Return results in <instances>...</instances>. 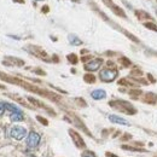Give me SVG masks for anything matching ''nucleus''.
I'll use <instances>...</instances> for the list:
<instances>
[{
  "instance_id": "obj_1",
  "label": "nucleus",
  "mask_w": 157,
  "mask_h": 157,
  "mask_svg": "<svg viewBox=\"0 0 157 157\" xmlns=\"http://www.w3.org/2000/svg\"><path fill=\"white\" fill-rule=\"evenodd\" d=\"M10 136L16 140H22L27 136V129L24 127H21V126H15L10 129Z\"/></svg>"
},
{
  "instance_id": "obj_2",
  "label": "nucleus",
  "mask_w": 157,
  "mask_h": 157,
  "mask_svg": "<svg viewBox=\"0 0 157 157\" xmlns=\"http://www.w3.org/2000/svg\"><path fill=\"white\" fill-rule=\"evenodd\" d=\"M117 76L116 70H110V69H104L100 71V78L105 82H110L113 80H115Z\"/></svg>"
},
{
  "instance_id": "obj_3",
  "label": "nucleus",
  "mask_w": 157,
  "mask_h": 157,
  "mask_svg": "<svg viewBox=\"0 0 157 157\" xmlns=\"http://www.w3.org/2000/svg\"><path fill=\"white\" fill-rule=\"evenodd\" d=\"M40 143V136L36 132H30L27 137V145L29 147H36Z\"/></svg>"
},
{
  "instance_id": "obj_4",
  "label": "nucleus",
  "mask_w": 157,
  "mask_h": 157,
  "mask_svg": "<svg viewBox=\"0 0 157 157\" xmlns=\"http://www.w3.org/2000/svg\"><path fill=\"white\" fill-rule=\"evenodd\" d=\"M109 120H110L111 122H114V123L123 124V126H129V124H131L127 120H124V118H122V117H118L116 115H109Z\"/></svg>"
},
{
  "instance_id": "obj_5",
  "label": "nucleus",
  "mask_w": 157,
  "mask_h": 157,
  "mask_svg": "<svg viewBox=\"0 0 157 157\" xmlns=\"http://www.w3.org/2000/svg\"><path fill=\"white\" fill-rule=\"evenodd\" d=\"M100 64H101V60H99V59L92 60V62H90V63L86 65V69H87V70H90V71H94V70L99 69Z\"/></svg>"
},
{
  "instance_id": "obj_6",
  "label": "nucleus",
  "mask_w": 157,
  "mask_h": 157,
  "mask_svg": "<svg viewBox=\"0 0 157 157\" xmlns=\"http://www.w3.org/2000/svg\"><path fill=\"white\" fill-rule=\"evenodd\" d=\"M91 97L93 99H96V100H99V99L105 98V97H106V93H105L104 90H96V91H93V92L91 93Z\"/></svg>"
},
{
  "instance_id": "obj_7",
  "label": "nucleus",
  "mask_w": 157,
  "mask_h": 157,
  "mask_svg": "<svg viewBox=\"0 0 157 157\" xmlns=\"http://www.w3.org/2000/svg\"><path fill=\"white\" fill-rule=\"evenodd\" d=\"M4 106H5V109H6V110H9V111H11V113H21L20 109H18L16 105H13V104L4 103Z\"/></svg>"
},
{
  "instance_id": "obj_8",
  "label": "nucleus",
  "mask_w": 157,
  "mask_h": 157,
  "mask_svg": "<svg viewBox=\"0 0 157 157\" xmlns=\"http://www.w3.org/2000/svg\"><path fill=\"white\" fill-rule=\"evenodd\" d=\"M10 118H11V121H13V122H20V121L23 120V114H22V111H21V113H12Z\"/></svg>"
},
{
  "instance_id": "obj_9",
  "label": "nucleus",
  "mask_w": 157,
  "mask_h": 157,
  "mask_svg": "<svg viewBox=\"0 0 157 157\" xmlns=\"http://www.w3.org/2000/svg\"><path fill=\"white\" fill-rule=\"evenodd\" d=\"M69 41L73 44V45H80L81 41L76 38V36H73V35H69Z\"/></svg>"
},
{
  "instance_id": "obj_10",
  "label": "nucleus",
  "mask_w": 157,
  "mask_h": 157,
  "mask_svg": "<svg viewBox=\"0 0 157 157\" xmlns=\"http://www.w3.org/2000/svg\"><path fill=\"white\" fill-rule=\"evenodd\" d=\"M82 157H96V155L93 152H91V151H86V152L82 154Z\"/></svg>"
},
{
  "instance_id": "obj_11",
  "label": "nucleus",
  "mask_w": 157,
  "mask_h": 157,
  "mask_svg": "<svg viewBox=\"0 0 157 157\" xmlns=\"http://www.w3.org/2000/svg\"><path fill=\"white\" fill-rule=\"evenodd\" d=\"M4 110H5V106H4L2 103H0V116L4 114Z\"/></svg>"
}]
</instances>
